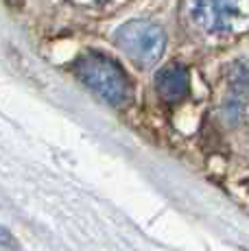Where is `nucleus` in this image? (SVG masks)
Masks as SVG:
<instances>
[{
  "label": "nucleus",
  "instance_id": "obj_1",
  "mask_svg": "<svg viewBox=\"0 0 249 251\" xmlns=\"http://www.w3.org/2000/svg\"><path fill=\"white\" fill-rule=\"evenodd\" d=\"M75 70L79 79L109 105L118 107L129 99L127 79H124L121 68L114 61H109L107 57L99 55V52H88L81 59H76Z\"/></svg>",
  "mask_w": 249,
  "mask_h": 251
},
{
  "label": "nucleus",
  "instance_id": "obj_2",
  "mask_svg": "<svg viewBox=\"0 0 249 251\" xmlns=\"http://www.w3.org/2000/svg\"><path fill=\"white\" fill-rule=\"evenodd\" d=\"M114 42L140 68L157 64L166 46V35L157 24L147 20L124 22L114 35Z\"/></svg>",
  "mask_w": 249,
  "mask_h": 251
},
{
  "label": "nucleus",
  "instance_id": "obj_3",
  "mask_svg": "<svg viewBox=\"0 0 249 251\" xmlns=\"http://www.w3.org/2000/svg\"><path fill=\"white\" fill-rule=\"evenodd\" d=\"M190 18L205 33H227L241 18L238 0H195Z\"/></svg>",
  "mask_w": 249,
  "mask_h": 251
},
{
  "label": "nucleus",
  "instance_id": "obj_4",
  "mask_svg": "<svg viewBox=\"0 0 249 251\" xmlns=\"http://www.w3.org/2000/svg\"><path fill=\"white\" fill-rule=\"evenodd\" d=\"M155 90L166 103H179V100H184L190 92L188 70L177 64L164 66L155 75Z\"/></svg>",
  "mask_w": 249,
  "mask_h": 251
},
{
  "label": "nucleus",
  "instance_id": "obj_5",
  "mask_svg": "<svg viewBox=\"0 0 249 251\" xmlns=\"http://www.w3.org/2000/svg\"><path fill=\"white\" fill-rule=\"evenodd\" d=\"M227 79H229V88L234 92H241V94L249 92V68L247 66H234V68L229 70Z\"/></svg>",
  "mask_w": 249,
  "mask_h": 251
},
{
  "label": "nucleus",
  "instance_id": "obj_6",
  "mask_svg": "<svg viewBox=\"0 0 249 251\" xmlns=\"http://www.w3.org/2000/svg\"><path fill=\"white\" fill-rule=\"evenodd\" d=\"M7 2H13V0H7Z\"/></svg>",
  "mask_w": 249,
  "mask_h": 251
}]
</instances>
